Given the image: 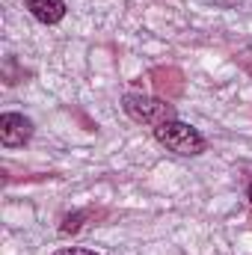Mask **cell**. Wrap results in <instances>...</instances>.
<instances>
[{"label":"cell","mask_w":252,"mask_h":255,"mask_svg":"<svg viewBox=\"0 0 252 255\" xmlns=\"http://www.w3.org/2000/svg\"><path fill=\"white\" fill-rule=\"evenodd\" d=\"M154 139L160 145H166L169 151L184 154V157H193V154H202L205 151V136L193 125L178 122V119H169L163 125H154Z\"/></svg>","instance_id":"6da1fadb"},{"label":"cell","mask_w":252,"mask_h":255,"mask_svg":"<svg viewBox=\"0 0 252 255\" xmlns=\"http://www.w3.org/2000/svg\"><path fill=\"white\" fill-rule=\"evenodd\" d=\"M122 110L133 122H142V125H163L169 119H175V107L169 101H160V98H148V95H136L130 92L122 98Z\"/></svg>","instance_id":"7a4b0ae2"},{"label":"cell","mask_w":252,"mask_h":255,"mask_svg":"<svg viewBox=\"0 0 252 255\" xmlns=\"http://www.w3.org/2000/svg\"><path fill=\"white\" fill-rule=\"evenodd\" d=\"M33 136V122L21 113H3L0 116V142L6 148H18Z\"/></svg>","instance_id":"3957f363"},{"label":"cell","mask_w":252,"mask_h":255,"mask_svg":"<svg viewBox=\"0 0 252 255\" xmlns=\"http://www.w3.org/2000/svg\"><path fill=\"white\" fill-rule=\"evenodd\" d=\"M24 6L30 9V15L42 24H57L65 18V3L63 0H24Z\"/></svg>","instance_id":"277c9868"},{"label":"cell","mask_w":252,"mask_h":255,"mask_svg":"<svg viewBox=\"0 0 252 255\" xmlns=\"http://www.w3.org/2000/svg\"><path fill=\"white\" fill-rule=\"evenodd\" d=\"M83 220H86V211H77V214H68L63 220V226H60V232L63 235H71V232H77L80 226H83Z\"/></svg>","instance_id":"5b68a950"},{"label":"cell","mask_w":252,"mask_h":255,"mask_svg":"<svg viewBox=\"0 0 252 255\" xmlns=\"http://www.w3.org/2000/svg\"><path fill=\"white\" fill-rule=\"evenodd\" d=\"M54 255H98V253L83 250V247H65V250H60V253H54Z\"/></svg>","instance_id":"8992f818"},{"label":"cell","mask_w":252,"mask_h":255,"mask_svg":"<svg viewBox=\"0 0 252 255\" xmlns=\"http://www.w3.org/2000/svg\"><path fill=\"white\" fill-rule=\"evenodd\" d=\"M247 196H250V202H252V184H250V190H247Z\"/></svg>","instance_id":"52a82bcc"}]
</instances>
